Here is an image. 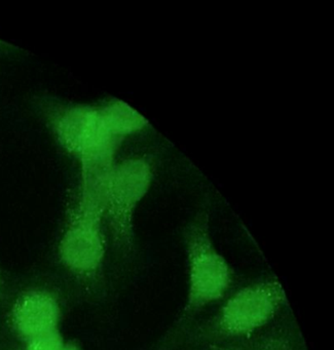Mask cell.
<instances>
[{"label": "cell", "instance_id": "obj_12", "mask_svg": "<svg viewBox=\"0 0 334 350\" xmlns=\"http://www.w3.org/2000/svg\"><path fill=\"white\" fill-rule=\"evenodd\" d=\"M1 288H3V278H1V274H0V291H1Z\"/></svg>", "mask_w": 334, "mask_h": 350}, {"label": "cell", "instance_id": "obj_1", "mask_svg": "<svg viewBox=\"0 0 334 350\" xmlns=\"http://www.w3.org/2000/svg\"><path fill=\"white\" fill-rule=\"evenodd\" d=\"M188 293L178 327L209 305L224 298L233 282V270L217 250L210 231V215L201 211L184 231Z\"/></svg>", "mask_w": 334, "mask_h": 350}, {"label": "cell", "instance_id": "obj_10", "mask_svg": "<svg viewBox=\"0 0 334 350\" xmlns=\"http://www.w3.org/2000/svg\"><path fill=\"white\" fill-rule=\"evenodd\" d=\"M63 350H81L77 344L71 343V342H66L65 343L64 348Z\"/></svg>", "mask_w": 334, "mask_h": 350}, {"label": "cell", "instance_id": "obj_4", "mask_svg": "<svg viewBox=\"0 0 334 350\" xmlns=\"http://www.w3.org/2000/svg\"><path fill=\"white\" fill-rule=\"evenodd\" d=\"M48 118L59 144L79 163L116 161L123 141L106 130L98 106H60Z\"/></svg>", "mask_w": 334, "mask_h": 350}, {"label": "cell", "instance_id": "obj_9", "mask_svg": "<svg viewBox=\"0 0 334 350\" xmlns=\"http://www.w3.org/2000/svg\"><path fill=\"white\" fill-rule=\"evenodd\" d=\"M256 350H293L292 340L289 334L278 332L264 339Z\"/></svg>", "mask_w": 334, "mask_h": 350}, {"label": "cell", "instance_id": "obj_3", "mask_svg": "<svg viewBox=\"0 0 334 350\" xmlns=\"http://www.w3.org/2000/svg\"><path fill=\"white\" fill-rule=\"evenodd\" d=\"M153 180L151 157H129L116 161L110 174L105 218L114 245L124 253L134 251L135 213L149 193Z\"/></svg>", "mask_w": 334, "mask_h": 350}, {"label": "cell", "instance_id": "obj_11", "mask_svg": "<svg viewBox=\"0 0 334 350\" xmlns=\"http://www.w3.org/2000/svg\"><path fill=\"white\" fill-rule=\"evenodd\" d=\"M210 350H246V349H244V348H242V347H233V346H229V347H227V346H222V347H215V348H212V349H210Z\"/></svg>", "mask_w": 334, "mask_h": 350}, {"label": "cell", "instance_id": "obj_8", "mask_svg": "<svg viewBox=\"0 0 334 350\" xmlns=\"http://www.w3.org/2000/svg\"><path fill=\"white\" fill-rule=\"evenodd\" d=\"M65 343L62 334L57 329L26 342L25 350H63Z\"/></svg>", "mask_w": 334, "mask_h": 350}, {"label": "cell", "instance_id": "obj_7", "mask_svg": "<svg viewBox=\"0 0 334 350\" xmlns=\"http://www.w3.org/2000/svg\"><path fill=\"white\" fill-rule=\"evenodd\" d=\"M104 126L114 138L124 141L149 126V120L122 100L112 99L98 106Z\"/></svg>", "mask_w": 334, "mask_h": 350}, {"label": "cell", "instance_id": "obj_6", "mask_svg": "<svg viewBox=\"0 0 334 350\" xmlns=\"http://www.w3.org/2000/svg\"><path fill=\"white\" fill-rule=\"evenodd\" d=\"M60 319L58 301L46 291L24 293L12 308V325L17 335L26 342L59 329Z\"/></svg>", "mask_w": 334, "mask_h": 350}, {"label": "cell", "instance_id": "obj_5", "mask_svg": "<svg viewBox=\"0 0 334 350\" xmlns=\"http://www.w3.org/2000/svg\"><path fill=\"white\" fill-rule=\"evenodd\" d=\"M104 219L73 206L59 241L61 263L79 278H95L101 272L106 255Z\"/></svg>", "mask_w": 334, "mask_h": 350}, {"label": "cell", "instance_id": "obj_2", "mask_svg": "<svg viewBox=\"0 0 334 350\" xmlns=\"http://www.w3.org/2000/svg\"><path fill=\"white\" fill-rule=\"evenodd\" d=\"M286 303L284 288L274 278L248 284L196 329L194 339L205 343L247 337L270 323Z\"/></svg>", "mask_w": 334, "mask_h": 350}]
</instances>
